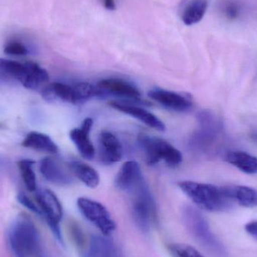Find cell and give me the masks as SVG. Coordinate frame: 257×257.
<instances>
[{"instance_id":"1","label":"cell","mask_w":257,"mask_h":257,"mask_svg":"<svg viewBox=\"0 0 257 257\" xmlns=\"http://www.w3.org/2000/svg\"><path fill=\"white\" fill-rule=\"evenodd\" d=\"M183 193L201 209L210 212H223L233 208V202L225 187L184 181L178 183Z\"/></svg>"},{"instance_id":"2","label":"cell","mask_w":257,"mask_h":257,"mask_svg":"<svg viewBox=\"0 0 257 257\" xmlns=\"http://www.w3.org/2000/svg\"><path fill=\"white\" fill-rule=\"evenodd\" d=\"M9 243L16 257H43L39 231L27 215L21 214L14 222Z\"/></svg>"},{"instance_id":"3","label":"cell","mask_w":257,"mask_h":257,"mask_svg":"<svg viewBox=\"0 0 257 257\" xmlns=\"http://www.w3.org/2000/svg\"><path fill=\"white\" fill-rule=\"evenodd\" d=\"M182 215L187 230L199 244L214 256H226L224 246L211 232L208 221L199 210L187 205L183 208Z\"/></svg>"},{"instance_id":"4","label":"cell","mask_w":257,"mask_h":257,"mask_svg":"<svg viewBox=\"0 0 257 257\" xmlns=\"http://www.w3.org/2000/svg\"><path fill=\"white\" fill-rule=\"evenodd\" d=\"M128 193L132 195V214L140 230L148 232L157 216L154 196L145 181L142 180Z\"/></svg>"},{"instance_id":"5","label":"cell","mask_w":257,"mask_h":257,"mask_svg":"<svg viewBox=\"0 0 257 257\" xmlns=\"http://www.w3.org/2000/svg\"><path fill=\"white\" fill-rule=\"evenodd\" d=\"M138 142L150 166L164 161L170 167H175L182 162L181 151L164 139L141 133L138 136Z\"/></svg>"},{"instance_id":"6","label":"cell","mask_w":257,"mask_h":257,"mask_svg":"<svg viewBox=\"0 0 257 257\" xmlns=\"http://www.w3.org/2000/svg\"><path fill=\"white\" fill-rule=\"evenodd\" d=\"M77 205L86 220L96 226L104 236H108L116 229L117 225L108 210L97 201L86 197L78 198Z\"/></svg>"},{"instance_id":"7","label":"cell","mask_w":257,"mask_h":257,"mask_svg":"<svg viewBox=\"0 0 257 257\" xmlns=\"http://www.w3.org/2000/svg\"><path fill=\"white\" fill-rule=\"evenodd\" d=\"M36 202L40 214L46 220L53 233L63 243L60 223L63 218V207L57 196L48 189H42L36 193Z\"/></svg>"},{"instance_id":"8","label":"cell","mask_w":257,"mask_h":257,"mask_svg":"<svg viewBox=\"0 0 257 257\" xmlns=\"http://www.w3.org/2000/svg\"><path fill=\"white\" fill-rule=\"evenodd\" d=\"M148 96L166 109L178 112L189 111L193 105V100L188 95L163 89H153L148 92Z\"/></svg>"},{"instance_id":"9","label":"cell","mask_w":257,"mask_h":257,"mask_svg":"<svg viewBox=\"0 0 257 257\" xmlns=\"http://www.w3.org/2000/svg\"><path fill=\"white\" fill-rule=\"evenodd\" d=\"M123 157V147L120 140L111 132L102 131L99 138V157L105 165L120 161Z\"/></svg>"},{"instance_id":"10","label":"cell","mask_w":257,"mask_h":257,"mask_svg":"<svg viewBox=\"0 0 257 257\" xmlns=\"http://www.w3.org/2000/svg\"><path fill=\"white\" fill-rule=\"evenodd\" d=\"M42 96L48 102L61 101L66 103H84L76 85H68L61 82H54L42 90Z\"/></svg>"},{"instance_id":"11","label":"cell","mask_w":257,"mask_h":257,"mask_svg":"<svg viewBox=\"0 0 257 257\" xmlns=\"http://www.w3.org/2000/svg\"><path fill=\"white\" fill-rule=\"evenodd\" d=\"M110 105L114 109L140 120L151 128L159 131H164L166 130V125L160 118L142 107L136 106L126 102H119V101H111L110 102Z\"/></svg>"},{"instance_id":"12","label":"cell","mask_w":257,"mask_h":257,"mask_svg":"<svg viewBox=\"0 0 257 257\" xmlns=\"http://www.w3.org/2000/svg\"><path fill=\"white\" fill-rule=\"evenodd\" d=\"M93 124V119L87 117L82 122L80 127L73 128L69 133V137L80 154L84 158L89 160H93L95 157L94 146L90 137Z\"/></svg>"},{"instance_id":"13","label":"cell","mask_w":257,"mask_h":257,"mask_svg":"<svg viewBox=\"0 0 257 257\" xmlns=\"http://www.w3.org/2000/svg\"><path fill=\"white\" fill-rule=\"evenodd\" d=\"M97 87L105 94L113 95L134 101L141 100V93L136 86L119 78H105L98 83Z\"/></svg>"},{"instance_id":"14","label":"cell","mask_w":257,"mask_h":257,"mask_svg":"<svg viewBox=\"0 0 257 257\" xmlns=\"http://www.w3.org/2000/svg\"><path fill=\"white\" fill-rule=\"evenodd\" d=\"M39 169L44 178L56 185L67 186L72 184L73 178L65 168L52 157L42 159Z\"/></svg>"},{"instance_id":"15","label":"cell","mask_w":257,"mask_h":257,"mask_svg":"<svg viewBox=\"0 0 257 257\" xmlns=\"http://www.w3.org/2000/svg\"><path fill=\"white\" fill-rule=\"evenodd\" d=\"M143 178L139 163L136 161H127L123 163L116 175L114 184L119 190L128 193Z\"/></svg>"},{"instance_id":"16","label":"cell","mask_w":257,"mask_h":257,"mask_svg":"<svg viewBox=\"0 0 257 257\" xmlns=\"http://www.w3.org/2000/svg\"><path fill=\"white\" fill-rule=\"evenodd\" d=\"M105 237L93 235L84 257H120L115 244Z\"/></svg>"},{"instance_id":"17","label":"cell","mask_w":257,"mask_h":257,"mask_svg":"<svg viewBox=\"0 0 257 257\" xmlns=\"http://www.w3.org/2000/svg\"><path fill=\"white\" fill-rule=\"evenodd\" d=\"M25 148L40 152L54 154L58 152V147L48 135L39 132H31L27 134L22 142Z\"/></svg>"},{"instance_id":"18","label":"cell","mask_w":257,"mask_h":257,"mask_svg":"<svg viewBox=\"0 0 257 257\" xmlns=\"http://www.w3.org/2000/svg\"><path fill=\"white\" fill-rule=\"evenodd\" d=\"M226 190L235 203L244 208L257 207V190L247 186H226Z\"/></svg>"},{"instance_id":"19","label":"cell","mask_w":257,"mask_h":257,"mask_svg":"<svg viewBox=\"0 0 257 257\" xmlns=\"http://www.w3.org/2000/svg\"><path fill=\"white\" fill-rule=\"evenodd\" d=\"M71 172L84 185L90 188H96L99 184V175L94 168L84 162L73 160L69 163Z\"/></svg>"},{"instance_id":"20","label":"cell","mask_w":257,"mask_h":257,"mask_svg":"<svg viewBox=\"0 0 257 257\" xmlns=\"http://www.w3.org/2000/svg\"><path fill=\"white\" fill-rule=\"evenodd\" d=\"M229 164L249 175L257 174V157L244 151H229L225 156Z\"/></svg>"},{"instance_id":"21","label":"cell","mask_w":257,"mask_h":257,"mask_svg":"<svg viewBox=\"0 0 257 257\" xmlns=\"http://www.w3.org/2000/svg\"><path fill=\"white\" fill-rule=\"evenodd\" d=\"M27 75L22 82L23 86L30 90H37L49 79L48 72L34 62L25 63Z\"/></svg>"},{"instance_id":"22","label":"cell","mask_w":257,"mask_h":257,"mask_svg":"<svg viewBox=\"0 0 257 257\" xmlns=\"http://www.w3.org/2000/svg\"><path fill=\"white\" fill-rule=\"evenodd\" d=\"M208 9L207 0H191L184 9L181 19L187 26L193 25L202 21Z\"/></svg>"},{"instance_id":"23","label":"cell","mask_w":257,"mask_h":257,"mask_svg":"<svg viewBox=\"0 0 257 257\" xmlns=\"http://www.w3.org/2000/svg\"><path fill=\"white\" fill-rule=\"evenodd\" d=\"M27 75L25 63L0 58V77L6 79H15L22 84Z\"/></svg>"},{"instance_id":"24","label":"cell","mask_w":257,"mask_h":257,"mask_svg":"<svg viewBox=\"0 0 257 257\" xmlns=\"http://www.w3.org/2000/svg\"><path fill=\"white\" fill-rule=\"evenodd\" d=\"M35 162L31 160H21L18 163L21 176L24 180L26 187L30 191H36L37 188L36 177L33 169Z\"/></svg>"},{"instance_id":"25","label":"cell","mask_w":257,"mask_h":257,"mask_svg":"<svg viewBox=\"0 0 257 257\" xmlns=\"http://www.w3.org/2000/svg\"><path fill=\"white\" fill-rule=\"evenodd\" d=\"M220 11L229 21H235L241 16L242 5L239 0H221Z\"/></svg>"},{"instance_id":"26","label":"cell","mask_w":257,"mask_h":257,"mask_svg":"<svg viewBox=\"0 0 257 257\" xmlns=\"http://www.w3.org/2000/svg\"><path fill=\"white\" fill-rule=\"evenodd\" d=\"M168 247L174 257H205L194 247L184 243H173Z\"/></svg>"},{"instance_id":"27","label":"cell","mask_w":257,"mask_h":257,"mask_svg":"<svg viewBox=\"0 0 257 257\" xmlns=\"http://www.w3.org/2000/svg\"><path fill=\"white\" fill-rule=\"evenodd\" d=\"M69 228L71 236H72V240L75 241V244H76L77 247H79V248H84L86 241L81 227L76 223H71L69 224Z\"/></svg>"},{"instance_id":"28","label":"cell","mask_w":257,"mask_h":257,"mask_svg":"<svg viewBox=\"0 0 257 257\" xmlns=\"http://www.w3.org/2000/svg\"><path fill=\"white\" fill-rule=\"evenodd\" d=\"M5 53L9 55L24 56L28 54V50L21 42H11L5 47Z\"/></svg>"},{"instance_id":"29","label":"cell","mask_w":257,"mask_h":257,"mask_svg":"<svg viewBox=\"0 0 257 257\" xmlns=\"http://www.w3.org/2000/svg\"><path fill=\"white\" fill-rule=\"evenodd\" d=\"M18 200L21 205H24V207L28 208L30 211L36 213V214H40V211H39V207H38L36 202L30 199L25 193H20L18 195Z\"/></svg>"},{"instance_id":"30","label":"cell","mask_w":257,"mask_h":257,"mask_svg":"<svg viewBox=\"0 0 257 257\" xmlns=\"http://www.w3.org/2000/svg\"><path fill=\"white\" fill-rule=\"evenodd\" d=\"M245 230L250 236L257 240V220H253L246 224Z\"/></svg>"},{"instance_id":"31","label":"cell","mask_w":257,"mask_h":257,"mask_svg":"<svg viewBox=\"0 0 257 257\" xmlns=\"http://www.w3.org/2000/svg\"><path fill=\"white\" fill-rule=\"evenodd\" d=\"M102 5L107 10L114 11L116 9L115 0H102Z\"/></svg>"},{"instance_id":"32","label":"cell","mask_w":257,"mask_h":257,"mask_svg":"<svg viewBox=\"0 0 257 257\" xmlns=\"http://www.w3.org/2000/svg\"><path fill=\"white\" fill-rule=\"evenodd\" d=\"M252 138H253L254 140L257 141V133L256 134H253V136H252Z\"/></svg>"}]
</instances>
